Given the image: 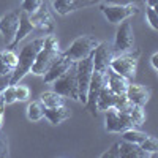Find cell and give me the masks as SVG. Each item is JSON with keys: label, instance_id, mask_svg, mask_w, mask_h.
I'll list each match as a JSON object with an SVG mask.
<instances>
[{"label": "cell", "instance_id": "cell-30", "mask_svg": "<svg viewBox=\"0 0 158 158\" xmlns=\"http://www.w3.org/2000/svg\"><path fill=\"white\" fill-rule=\"evenodd\" d=\"M15 87H16V100L18 101H27L30 97V89L27 85H21L19 82Z\"/></svg>", "mask_w": 158, "mask_h": 158}, {"label": "cell", "instance_id": "cell-16", "mask_svg": "<svg viewBox=\"0 0 158 158\" xmlns=\"http://www.w3.org/2000/svg\"><path fill=\"white\" fill-rule=\"evenodd\" d=\"M35 30V25L32 24V21H30V18H29V15L25 11H22L21 10V16H19V27H18V32H16V35H15V40L11 41V44H8L10 48H15L19 41H22V40L27 36L29 33H32Z\"/></svg>", "mask_w": 158, "mask_h": 158}, {"label": "cell", "instance_id": "cell-38", "mask_svg": "<svg viewBox=\"0 0 158 158\" xmlns=\"http://www.w3.org/2000/svg\"><path fill=\"white\" fill-rule=\"evenodd\" d=\"M3 108H5V103H3V98L0 95V127L3 123Z\"/></svg>", "mask_w": 158, "mask_h": 158}, {"label": "cell", "instance_id": "cell-11", "mask_svg": "<svg viewBox=\"0 0 158 158\" xmlns=\"http://www.w3.org/2000/svg\"><path fill=\"white\" fill-rule=\"evenodd\" d=\"M19 16H21V11L15 10V11L6 13L0 19V33L3 35V40L6 44H11V41L15 40V35L19 27Z\"/></svg>", "mask_w": 158, "mask_h": 158}, {"label": "cell", "instance_id": "cell-41", "mask_svg": "<svg viewBox=\"0 0 158 158\" xmlns=\"http://www.w3.org/2000/svg\"><path fill=\"white\" fill-rule=\"evenodd\" d=\"M144 2H146L147 6H150V8H155L156 6V0H144Z\"/></svg>", "mask_w": 158, "mask_h": 158}, {"label": "cell", "instance_id": "cell-5", "mask_svg": "<svg viewBox=\"0 0 158 158\" xmlns=\"http://www.w3.org/2000/svg\"><path fill=\"white\" fill-rule=\"evenodd\" d=\"M94 73V56H89L82 60L76 62V77H77V92H79V101L85 103L89 84Z\"/></svg>", "mask_w": 158, "mask_h": 158}, {"label": "cell", "instance_id": "cell-2", "mask_svg": "<svg viewBox=\"0 0 158 158\" xmlns=\"http://www.w3.org/2000/svg\"><path fill=\"white\" fill-rule=\"evenodd\" d=\"M138 59H139V52H122L117 54L111 59L109 62V68L115 71L117 74L123 76L125 79H133L136 76V68H138Z\"/></svg>", "mask_w": 158, "mask_h": 158}, {"label": "cell", "instance_id": "cell-33", "mask_svg": "<svg viewBox=\"0 0 158 158\" xmlns=\"http://www.w3.org/2000/svg\"><path fill=\"white\" fill-rule=\"evenodd\" d=\"M8 155H10V152H8V141H6V138L2 133H0V158H5Z\"/></svg>", "mask_w": 158, "mask_h": 158}, {"label": "cell", "instance_id": "cell-18", "mask_svg": "<svg viewBox=\"0 0 158 158\" xmlns=\"http://www.w3.org/2000/svg\"><path fill=\"white\" fill-rule=\"evenodd\" d=\"M118 155L120 158H144V156H149L146 152H144L139 144H133V142H118Z\"/></svg>", "mask_w": 158, "mask_h": 158}, {"label": "cell", "instance_id": "cell-1", "mask_svg": "<svg viewBox=\"0 0 158 158\" xmlns=\"http://www.w3.org/2000/svg\"><path fill=\"white\" fill-rule=\"evenodd\" d=\"M43 44H44V38H36L32 43L25 44L21 49L19 56H18V65H16V68L13 70L11 76H10V84L11 85H16L25 74L30 73L32 65H33V62H35V59L38 56V52L41 51Z\"/></svg>", "mask_w": 158, "mask_h": 158}, {"label": "cell", "instance_id": "cell-4", "mask_svg": "<svg viewBox=\"0 0 158 158\" xmlns=\"http://www.w3.org/2000/svg\"><path fill=\"white\" fill-rule=\"evenodd\" d=\"M97 44H98V41H97L94 36H89V35L79 36V38H76L74 41L70 44V48L65 51L62 56L70 59L71 62L82 60V59L89 57L92 52H94V49L97 48Z\"/></svg>", "mask_w": 158, "mask_h": 158}, {"label": "cell", "instance_id": "cell-28", "mask_svg": "<svg viewBox=\"0 0 158 158\" xmlns=\"http://www.w3.org/2000/svg\"><path fill=\"white\" fill-rule=\"evenodd\" d=\"M2 98H3V103H5V104H13L15 101H18V100H16V87L11 85V84H8V85L3 89V92H2Z\"/></svg>", "mask_w": 158, "mask_h": 158}, {"label": "cell", "instance_id": "cell-31", "mask_svg": "<svg viewBox=\"0 0 158 158\" xmlns=\"http://www.w3.org/2000/svg\"><path fill=\"white\" fill-rule=\"evenodd\" d=\"M146 18H147L149 24H150V27H152L153 30H156V29H158V15H156L155 8H150V6H147V11H146Z\"/></svg>", "mask_w": 158, "mask_h": 158}, {"label": "cell", "instance_id": "cell-26", "mask_svg": "<svg viewBox=\"0 0 158 158\" xmlns=\"http://www.w3.org/2000/svg\"><path fill=\"white\" fill-rule=\"evenodd\" d=\"M139 147L146 152L149 156H150V155H155V153L158 152V141H156V138H153V136H147L146 139L139 144Z\"/></svg>", "mask_w": 158, "mask_h": 158}, {"label": "cell", "instance_id": "cell-35", "mask_svg": "<svg viewBox=\"0 0 158 158\" xmlns=\"http://www.w3.org/2000/svg\"><path fill=\"white\" fill-rule=\"evenodd\" d=\"M10 76H11V74H3V76H0V95H2L3 89L10 84Z\"/></svg>", "mask_w": 158, "mask_h": 158}, {"label": "cell", "instance_id": "cell-34", "mask_svg": "<svg viewBox=\"0 0 158 158\" xmlns=\"http://www.w3.org/2000/svg\"><path fill=\"white\" fill-rule=\"evenodd\" d=\"M101 156L103 158H120V155H118V144H114V146L111 147V150L103 153Z\"/></svg>", "mask_w": 158, "mask_h": 158}, {"label": "cell", "instance_id": "cell-23", "mask_svg": "<svg viewBox=\"0 0 158 158\" xmlns=\"http://www.w3.org/2000/svg\"><path fill=\"white\" fill-rule=\"evenodd\" d=\"M44 109H46V106L41 103V100L32 101L27 106V117H29V120H32V122L41 120V118L44 117Z\"/></svg>", "mask_w": 158, "mask_h": 158}, {"label": "cell", "instance_id": "cell-12", "mask_svg": "<svg viewBox=\"0 0 158 158\" xmlns=\"http://www.w3.org/2000/svg\"><path fill=\"white\" fill-rule=\"evenodd\" d=\"M92 56H94V70L106 71L109 68L111 59L114 57V51L106 43H98L94 52H92Z\"/></svg>", "mask_w": 158, "mask_h": 158}, {"label": "cell", "instance_id": "cell-42", "mask_svg": "<svg viewBox=\"0 0 158 158\" xmlns=\"http://www.w3.org/2000/svg\"><path fill=\"white\" fill-rule=\"evenodd\" d=\"M141 2H144V0H133V3H141Z\"/></svg>", "mask_w": 158, "mask_h": 158}, {"label": "cell", "instance_id": "cell-14", "mask_svg": "<svg viewBox=\"0 0 158 158\" xmlns=\"http://www.w3.org/2000/svg\"><path fill=\"white\" fill-rule=\"evenodd\" d=\"M125 97L133 103L138 104V106H146V103L150 98V90L146 89L141 84H128L127 92H125Z\"/></svg>", "mask_w": 158, "mask_h": 158}, {"label": "cell", "instance_id": "cell-3", "mask_svg": "<svg viewBox=\"0 0 158 158\" xmlns=\"http://www.w3.org/2000/svg\"><path fill=\"white\" fill-rule=\"evenodd\" d=\"M54 92L65 98H71L79 101V92H77V77H76V62L65 71L62 76H59L54 82Z\"/></svg>", "mask_w": 158, "mask_h": 158}, {"label": "cell", "instance_id": "cell-7", "mask_svg": "<svg viewBox=\"0 0 158 158\" xmlns=\"http://www.w3.org/2000/svg\"><path fill=\"white\" fill-rule=\"evenodd\" d=\"M133 44H135L133 25H131V22L128 19H125L118 24L112 51H114V54H122V52H128V51L133 49Z\"/></svg>", "mask_w": 158, "mask_h": 158}, {"label": "cell", "instance_id": "cell-17", "mask_svg": "<svg viewBox=\"0 0 158 158\" xmlns=\"http://www.w3.org/2000/svg\"><path fill=\"white\" fill-rule=\"evenodd\" d=\"M106 76H108V87L114 92V94L115 95H125L127 87H128V79H125L120 74H117L111 68L106 70Z\"/></svg>", "mask_w": 158, "mask_h": 158}, {"label": "cell", "instance_id": "cell-19", "mask_svg": "<svg viewBox=\"0 0 158 158\" xmlns=\"http://www.w3.org/2000/svg\"><path fill=\"white\" fill-rule=\"evenodd\" d=\"M118 95H115L114 92L108 87V84L104 85L98 95V100H97V111H106L109 108H114V104L117 101Z\"/></svg>", "mask_w": 158, "mask_h": 158}, {"label": "cell", "instance_id": "cell-10", "mask_svg": "<svg viewBox=\"0 0 158 158\" xmlns=\"http://www.w3.org/2000/svg\"><path fill=\"white\" fill-rule=\"evenodd\" d=\"M59 57H60V51H51L48 48H41V51L38 52V56L32 65L30 71L36 76H43Z\"/></svg>", "mask_w": 158, "mask_h": 158}, {"label": "cell", "instance_id": "cell-24", "mask_svg": "<svg viewBox=\"0 0 158 158\" xmlns=\"http://www.w3.org/2000/svg\"><path fill=\"white\" fill-rule=\"evenodd\" d=\"M122 138H123V141H128V142L141 144L144 139L147 138V135L142 133V131H139V130H136V128L133 127V128H128V130L122 131Z\"/></svg>", "mask_w": 158, "mask_h": 158}, {"label": "cell", "instance_id": "cell-15", "mask_svg": "<svg viewBox=\"0 0 158 158\" xmlns=\"http://www.w3.org/2000/svg\"><path fill=\"white\" fill-rule=\"evenodd\" d=\"M32 24L35 25V29H40V30H44V32H52L54 30V19H52V16L49 15V11L41 6L38 11L32 13V15H29Z\"/></svg>", "mask_w": 158, "mask_h": 158}, {"label": "cell", "instance_id": "cell-13", "mask_svg": "<svg viewBox=\"0 0 158 158\" xmlns=\"http://www.w3.org/2000/svg\"><path fill=\"white\" fill-rule=\"evenodd\" d=\"M73 63H74V62H71L70 59H67L65 56L60 54V57H59L54 63H52L51 67H49V70L43 74V76H44V82H46V84H52L59 76H62L65 71H67Z\"/></svg>", "mask_w": 158, "mask_h": 158}, {"label": "cell", "instance_id": "cell-21", "mask_svg": "<svg viewBox=\"0 0 158 158\" xmlns=\"http://www.w3.org/2000/svg\"><path fill=\"white\" fill-rule=\"evenodd\" d=\"M52 5H54V10L62 16L68 15L70 11H74V10L81 8L79 0H52Z\"/></svg>", "mask_w": 158, "mask_h": 158}, {"label": "cell", "instance_id": "cell-39", "mask_svg": "<svg viewBox=\"0 0 158 158\" xmlns=\"http://www.w3.org/2000/svg\"><path fill=\"white\" fill-rule=\"evenodd\" d=\"M97 2H100V0H79L81 8H82V6H89V5H94V3H97Z\"/></svg>", "mask_w": 158, "mask_h": 158}, {"label": "cell", "instance_id": "cell-29", "mask_svg": "<svg viewBox=\"0 0 158 158\" xmlns=\"http://www.w3.org/2000/svg\"><path fill=\"white\" fill-rule=\"evenodd\" d=\"M0 59H2L11 70L16 68V65H18V56L13 51H3V52H0Z\"/></svg>", "mask_w": 158, "mask_h": 158}, {"label": "cell", "instance_id": "cell-32", "mask_svg": "<svg viewBox=\"0 0 158 158\" xmlns=\"http://www.w3.org/2000/svg\"><path fill=\"white\" fill-rule=\"evenodd\" d=\"M43 48H48L51 51H59V41H57V38L54 35H48L44 38V44Z\"/></svg>", "mask_w": 158, "mask_h": 158}, {"label": "cell", "instance_id": "cell-9", "mask_svg": "<svg viewBox=\"0 0 158 158\" xmlns=\"http://www.w3.org/2000/svg\"><path fill=\"white\" fill-rule=\"evenodd\" d=\"M136 5L130 3V5H101V13L104 15L111 24H120L122 21L128 19L130 16L136 15Z\"/></svg>", "mask_w": 158, "mask_h": 158}, {"label": "cell", "instance_id": "cell-22", "mask_svg": "<svg viewBox=\"0 0 158 158\" xmlns=\"http://www.w3.org/2000/svg\"><path fill=\"white\" fill-rule=\"evenodd\" d=\"M40 100L44 104L46 108H56V106H63L65 104V97L59 95L57 92H44L40 95Z\"/></svg>", "mask_w": 158, "mask_h": 158}, {"label": "cell", "instance_id": "cell-37", "mask_svg": "<svg viewBox=\"0 0 158 158\" xmlns=\"http://www.w3.org/2000/svg\"><path fill=\"white\" fill-rule=\"evenodd\" d=\"M106 5H130L133 3V0H104Z\"/></svg>", "mask_w": 158, "mask_h": 158}, {"label": "cell", "instance_id": "cell-40", "mask_svg": "<svg viewBox=\"0 0 158 158\" xmlns=\"http://www.w3.org/2000/svg\"><path fill=\"white\" fill-rule=\"evenodd\" d=\"M150 62H152L153 70H158V54H153V56H152V59H150Z\"/></svg>", "mask_w": 158, "mask_h": 158}, {"label": "cell", "instance_id": "cell-25", "mask_svg": "<svg viewBox=\"0 0 158 158\" xmlns=\"http://www.w3.org/2000/svg\"><path fill=\"white\" fill-rule=\"evenodd\" d=\"M130 117H131V122H133V127H141L146 122V112H144V106H138L135 104L130 111Z\"/></svg>", "mask_w": 158, "mask_h": 158}, {"label": "cell", "instance_id": "cell-27", "mask_svg": "<svg viewBox=\"0 0 158 158\" xmlns=\"http://www.w3.org/2000/svg\"><path fill=\"white\" fill-rule=\"evenodd\" d=\"M41 6H43V0H22L21 10L25 11L27 15H32V13L38 11Z\"/></svg>", "mask_w": 158, "mask_h": 158}, {"label": "cell", "instance_id": "cell-20", "mask_svg": "<svg viewBox=\"0 0 158 158\" xmlns=\"http://www.w3.org/2000/svg\"><path fill=\"white\" fill-rule=\"evenodd\" d=\"M44 117L52 123V125H59L63 120H67L70 117V111L63 106H56V108H46L44 109Z\"/></svg>", "mask_w": 158, "mask_h": 158}, {"label": "cell", "instance_id": "cell-8", "mask_svg": "<svg viewBox=\"0 0 158 158\" xmlns=\"http://www.w3.org/2000/svg\"><path fill=\"white\" fill-rule=\"evenodd\" d=\"M104 112H106V117H104L106 131H109V133H122V131L128 128H133V122H131L130 114L118 112L115 108H109Z\"/></svg>", "mask_w": 158, "mask_h": 158}, {"label": "cell", "instance_id": "cell-36", "mask_svg": "<svg viewBox=\"0 0 158 158\" xmlns=\"http://www.w3.org/2000/svg\"><path fill=\"white\" fill-rule=\"evenodd\" d=\"M13 73V70L8 67V65L0 59V76H3V74H11Z\"/></svg>", "mask_w": 158, "mask_h": 158}, {"label": "cell", "instance_id": "cell-6", "mask_svg": "<svg viewBox=\"0 0 158 158\" xmlns=\"http://www.w3.org/2000/svg\"><path fill=\"white\" fill-rule=\"evenodd\" d=\"M108 84V76L106 71H97L94 70L92 73V79L89 84V90H87V98H85V108L90 114H97V100L101 89Z\"/></svg>", "mask_w": 158, "mask_h": 158}]
</instances>
